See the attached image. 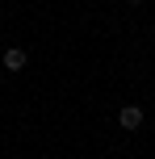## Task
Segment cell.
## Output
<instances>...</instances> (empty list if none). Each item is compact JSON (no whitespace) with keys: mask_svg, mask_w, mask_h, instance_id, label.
<instances>
[{"mask_svg":"<svg viewBox=\"0 0 155 159\" xmlns=\"http://www.w3.org/2000/svg\"><path fill=\"white\" fill-rule=\"evenodd\" d=\"M117 126H122V130H139V126H143V109H139V105H122Z\"/></svg>","mask_w":155,"mask_h":159,"instance_id":"1","label":"cell"},{"mask_svg":"<svg viewBox=\"0 0 155 159\" xmlns=\"http://www.w3.org/2000/svg\"><path fill=\"white\" fill-rule=\"evenodd\" d=\"M25 63H30V55H25L21 46H8L4 50V71H21Z\"/></svg>","mask_w":155,"mask_h":159,"instance_id":"2","label":"cell"},{"mask_svg":"<svg viewBox=\"0 0 155 159\" xmlns=\"http://www.w3.org/2000/svg\"><path fill=\"white\" fill-rule=\"evenodd\" d=\"M0 84H4V71H0Z\"/></svg>","mask_w":155,"mask_h":159,"instance_id":"3","label":"cell"},{"mask_svg":"<svg viewBox=\"0 0 155 159\" xmlns=\"http://www.w3.org/2000/svg\"><path fill=\"white\" fill-rule=\"evenodd\" d=\"M130 4H143V0H130Z\"/></svg>","mask_w":155,"mask_h":159,"instance_id":"4","label":"cell"}]
</instances>
